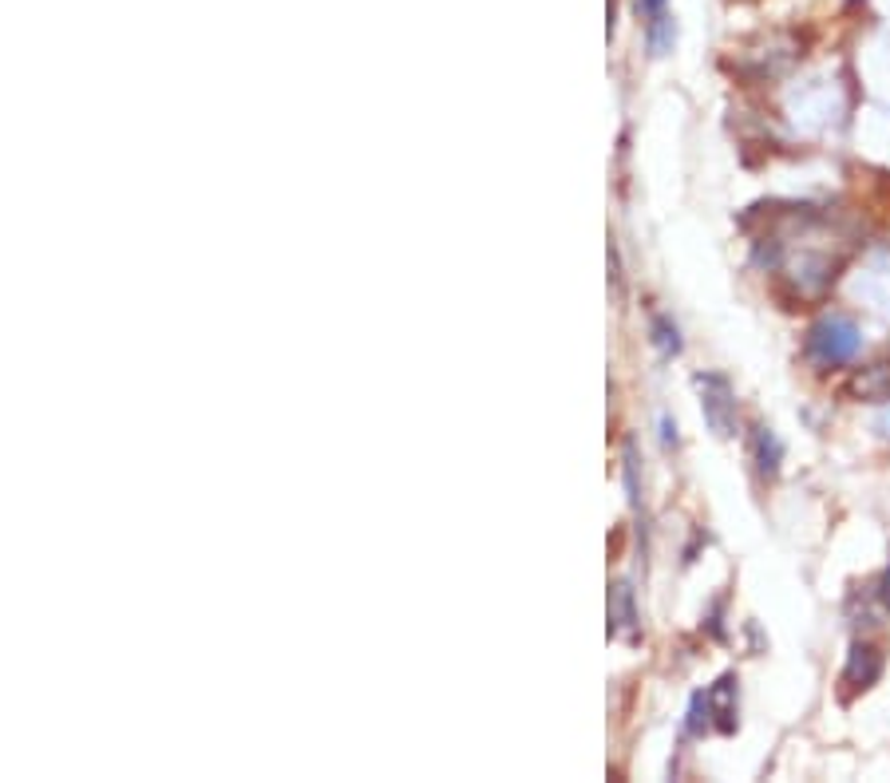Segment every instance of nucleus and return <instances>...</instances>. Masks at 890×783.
<instances>
[{
	"label": "nucleus",
	"mask_w": 890,
	"mask_h": 783,
	"mask_svg": "<svg viewBox=\"0 0 890 783\" xmlns=\"http://www.w3.org/2000/svg\"><path fill=\"white\" fill-rule=\"evenodd\" d=\"M851 396L867 403H890V360L858 372L855 381H851Z\"/></svg>",
	"instance_id": "obj_6"
},
{
	"label": "nucleus",
	"mask_w": 890,
	"mask_h": 783,
	"mask_svg": "<svg viewBox=\"0 0 890 783\" xmlns=\"http://www.w3.org/2000/svg\"><path fill=\"white\" fill-rule=\"evenodd\" d=\"M752 451H756V468H761L764 478H771L776 471H780L783 447H780V439L768 432V427H756V435H752Z\"/></svg>",
	"instance_id": "obj_7"
},
{
	"label": "nucleus",
	"mask_w": 890,
	"mask_h": 783,
	"mask_svg": "<svg viewBox=\"0 0 890 783\" xmlns=\"http://www.w3.org/2000/svg\"><path fill=\"white\" fill-rule=\"evenodd\" d=\"M638 9H641V12H650V16H657V12L665 9V0H638Z\"/></svg>",
	"instance_id": "obj_10"
},
{
	"label": "nucleus",
	"mask_w": 890,
	"mask_h": 783,
	"mask_svg": "<svg viewBox=\"0 0 890 783\" xmlns=\"http://www.w3.org/2000/svg\"><path fill=\"white\" fill-rule=\"evenodd\" d=\"M650 333H653V345H657L662 357H677V352H681V333H677V325L669 321V316H653Z\"/></svg>",
	"instance_id": "obj_8"
},
{
	"label": "nucleus",
	"mask_w": 890,
	"mask_h": 783,
	"mask_svg": "<svg viewBox=\"0 0 890 783\" xmlns=\"http://www.w3.org/2000/svg\"><path fill=\"white\" fill-rule=\"evenodd\" d=\"M855 352H858V328L848 316H836V313L819 316V321L807 328V357H812L815 364L839 369V364L855 360Z\"/></svg>",
	"instance_id": "obj_1"
},
{
	"label": "nucleus",
	"mask_w": 890,
	"mask_h": 783,
	"mask_svg": "<svg viewBox=\"0 0 890 783\" xmlns=\"http://www.w3.org/2000/svg\"><path fill=\"white\" fill-rule=\"evenodd\" d=\"M696 388H701V408H705L708 427L717 435H732L737 432V396H732V384L717 372H701L696 376Z\"/></svg>",
	"instance_id": "obj_3"
},
{
	"label": "nucleus",
	"mask_w": 890,
	"mask_h": 783,
	"mask_svg": "<svg viewBox=\"0 0 890 783\" xmlns=\"http://www.w3.org/2000/svg\"><path fill=\"white\" fill-rule=\"evenodd\" d=\"M882 673V652L867 642H855L851 645V657H848V669H843V693H863L879 681Z\"/></svg>",
	"instance_id": "obj_4"
},
{
	"label": "nucleus",
	"mask_w": 890,
	"mask_h": 783,
	"mask_svg": "<svg viewBox=\"0 0 890 783\" xmlns=\"http://www.w3.org/2000/svg\"><path fill=\"white\" fill-rule=\"evenodd\" d=\"M673 16H669V12H657V16H653L650 21V52L653 55H665L669 52V48H673Z\"/></svg>",
	"instance_id": "obj_9"
},
{
	"label": "nucleus",
	"mask_w": 890,
	"mask_h": 783,
	"mask_svg": "<svg viewBox=\"0 0 890 783\" xmlns=\"http://www.w3.org/2000/svg\"><path fill=\"white\" fill-rule=\"evenodd\" d=\"M609 637H638V606H633V589L626 582L609 586Z\"/></svg>",
	"instance_id": "obj_5"
},
{
	"label": "nucleus",
	"mask_w": 890,
	"mask_h": 783,
	"mask_svg": "<svg viewBox=\"0 0 890 783\" xmlns=\"http://www.w3.org/2000/svg\"><path fill=\"white\" fill-rule=\"evenodd\" d=\"M737 732V676H720L717 685L701 693L689 708V732Z\"/></svg>",
	"instance_id": "obj_2"
}]
</instances>
